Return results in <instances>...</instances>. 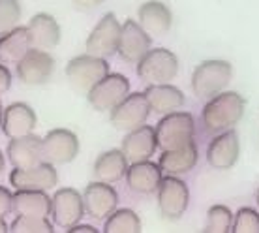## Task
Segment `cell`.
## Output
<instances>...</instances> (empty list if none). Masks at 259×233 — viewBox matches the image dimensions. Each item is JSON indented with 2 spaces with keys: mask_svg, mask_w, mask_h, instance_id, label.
<instances>
[{
  "mask_svg": "<svg viewBox=\"0 0 259 233\" xmlns=\"http://www.w3.org/2000/svg\"><path fill=\"white\" fill-rule=\"evenodd\" d=\"M150 34L143 28L137 21L126 19L120 30V42H118V55L122 60L130 64H137L147 53L152 49Z\"/></svg>",
  "mask_w": 259,
  "mask_h": 233,
  "instance_id": "cell-14",
  "label": "cell"
},
{
  "mask_svg": "<svg viewBox=\"0 0 259 233\" xmlns=\"http://www.w3.org/2000/svg\"><path fill=\"white\" fill-rule=\"evenodd\" d=\"M240 143L239 136L233 128L226 130L222 134H216L214 139L208 143L207 149V162L214 169H231L239 158Z\"/></svg>",
  "mask_w": 259,
  "mask_h": 233,
  "instance_id": "cell-17",
  "label": "cell"
},
{
  "mask_svg": "<svg viewBox=\"0 0 259 233\" xmlns=\"http://www.w3.org/2000/svg\"><path fill=\"white\" fill-rule=\"evenodd\" d=\"M158 164H160L162 171H165L167 175L190 173L197 164V147L194 141H190L179 149L163 150Z\"/></svg>",
  "mask_w": 259,
  "mask_h": 233,
  "instance_id": "cell-24",
  "label": "cell"
},
{
  "mask_svg": "<svg viewBox=\"0 0 259 233\" xmlns=\"http://www.w3.org/2000/svg\"><path fill=\"white\" fill-rule=\"evenodd\" d=\"M109 73V64L102 57H94L91 53L71 58L66 64V77L75 91L89 92L94 85Z\"/></svg>",
  "mask_w": 259,
  "mask_h": 233,
  "instance_id": "cell-5",
  "label": "cell"
},
{
  "mask_svg": "<svg viewBox=\"0 0 259 233\" xmlns=\"http://www.w3.org/2000/svg\"><path fill=\"white\" fill-rule=\"evenodd\" d=\"M145 96L150 105V111L162 113V115L179 111L184 105V94L181 92V89L169 83L149 85V89L145 91Z\"/></svg>",
  "mask_w": 259,
  "mask_h": 233,
  "instance_id": "cell-25",
  "label": "cell"
},
{
  "mask_svg": "<svg viewBox=\"0 0 259 233\" xmlns=\"http://www.w3.org/2000/svg\"><path fill=\"white\" fill-rule=\"evenodd\" d=\"M120 30H122V23L117 19V15L115 13H105L87 38V44H84L87 53L102 58L115 55L118 51Z\"/></svg>",
  "mask_w": 259,
  "mask_h": 233,
  "instance_id": "cell-6",
  "label": "cell"
},
{
  "mask_svg": "<svg viewBox=\"0 0 259 233\" xmlns=\"http://www.w3.org/2000/svg\"><path fill=\"white\" fill-rule=\"evenodd\" d=\"M233 227V213L226 205H212L207 213V233H229Z\"/></svg>",
  "mask_w": 259,
  "mask_h": 233,
  "instance_id": "cell-29",
  "label": "cell"
},
{
  "mask_svg": "<svg viewBox=\"0 0 259 233\" xmlns=\"http://www.w3.org/2000/svg\"><path fill=\"white\" fill-rule=\"evenodd\" d=\"M162 173L163 171L160 164L141 160V162L130 164L126 171V181H128V186L137 194H154L163 179Z\"/></svg>",
  "mask_w": 259,
  "mask_h": 233,
  "instance_id": "cell-20",
  "label": "cell"
},
{
  "mask_svg": "<svg viewBox=\"0 0 259 233\" xmlns=\"http://www.w3.org/2000/svg\"><path fill=\"white\" fill-rule=\"evenodd\" d=\"M235 233H259V213L252 207H242L235 214L233 227Z\"/></svg>",
  "mask_w": 259,
  "mask_h": 233,
  "instance_id": "cell-32",
  "label": "cell"
},
{
  "mask_svg": "<svg viewBox=\"0 0 259 233\" xmlns=\"http://www.w3.org/2000/svg\"><path fill=\"white\" fill-rule=\"evenodd\" d=\"M13 213L23 216H51V198L44 190H15L13 194Z\"/></svg>",
  "mask_w": 259,
  "mask_h": 233,
  "instance_id": "cell-23",
  "label": "cell"
},
{
  "mask_svg": "<svg viewBox=\"0 0 259 233\" xmlns=\"http://www.w3.org/2000/svg\"><path fill=\"white\" fill-rule=\"evenodd\" d=\"M130 168V162L126 154L122 152V149H111L105 150L96 158L94 162V175H96V181L102 182H113L120 181L126 171Z\"/></svg>",
  "mask_w": 259,
  "mask_h": 233,
  "instance_id": "cell-26",
  "label": "cell"
},
{
  "mask_svg": "<svg viewBox=\"0 0 259 233\" xmlns=\"http://www.w3.org/2000/svg\"><path fill=\"white\" fill-rule=\"evenodd\" d=\"M233 75V68L227 60H205L192 73V89L197 98L210 100L226 89Z\"/></svg>",
  "mask_w": 259,
  "mask_h": 233,
  "instance_id": "cell-2",
  "label": "cell"
},
{
  "mask_svg": "<svg viewBox=\"0 0 259 233\" xmlns=\"http://www.w3.org/2000/svg\"><path fill=\"white\" fill-rule=\"evenodd\" d=\"M36 123H38V116H36L32 107L28 104H23V102H15V104H10L4 109L2 132L6 134L8 139L23 137L28 136V134H34Z\"/></svg>",
  "mask_w": 259,
  "mask_h": 233,
  "instance_id": "cell-18",
  "label": "cell"
},
{
  "mask_svg": "<svg viewBox=\"0 0 259 233\" xmlns=\"http://www.w3.org/2000/svg\"><path fill=\"white\" fill-rule=\"evenodd\" d=\"M10 231H13V233H53L55 229H53V224L49 218L17 214V218L10 224Z\"/></svg>",
  "mask_w": 259,
  "mask_h": 233,
  "instance_id": "cell-30",
  "label": "cell"
},
{
  "mask_svg": "<svg viewBox=\"0 0 259 233\" xmlns=\"http://www.w3.org/2000/svg\"><path fill=\"white\" fill-rule=\"evenodd\" d=\"M4 164H6V160H4V154H2V150H0V173H2V169H4Z\"/></svg>",
  "mask_w": 259,
  "mask_h": 233,
  "instance_id": "cell-38",
  "label": "cell"
},
{
  "mask_svg": "<svg viewBox=\"0 0 259 233\" xmlns=\"http://www.w3.org/2000/svg\"><path fill=\"white\" fill-rule=\"evenodd\" d=\"M130 94V81L122 73H107L87 92L89 104L96 111H113Z\"/></svg>",
  "mask_w": 259,
  "mask_h": 233,
  "instance_id": "cell-7",
  "label": "cell"
},
{
  "mask_svg": "<svg viewBox=\"0 0 259 233\" xmlns=\"http://www.w3.org/2000/svg\"><path fill=\"white\" fill-rule=\"evenodd\" d=\"M10 231V226L6 224V218H0V233Z\"/></svg>",
  "mask_w": 259,
  "mask_h": 233,
  "instance_id": "cell-37",
  "label": "cell"
},
{
  "mask_svg": "<svg viewBox=\"0 0 259 233\" xmlns=\"http://www.w3.org/2000/svg\"><path fill=\"white\" fill-rule=\"evenodd\" d=\"M84 211L83 196L75 188H60L51 198V218L62 229H70L81 222Z\"/></svg>",
  "mask_w": 259,
  "mask_h": 233,
  "instance_id": "cell-9",
  "label": "cell"
},
{
  "mask_svg": "<svg viewBox=\"0 0 259 233\" xmlns=\"http://www.w3.org/2000/svg\"><path fill=\"white\" fill-rule=\"evenodd\" d=\"M2 115H4V107L0 104V130H2Z\"/></svg>",
  "mask_w": 259,
  "mask_h": 233,
  "instance_id": "cell-39",
  "label": "cell"
},
{
  "mask_svg": "<svg viewBox=\"0 0 259 233\" xmlns=\"http://www.w3.org/2000/svg\"><path fill=\"white\" fill-rule=\"evenodd\" d=\"M179 73V58L173 51L156 47L137 62V75L149 85L171 83Z\"/></svg>",
  "mask_w": 259,
  "mask_h": 233,
  "instance_id": "cell-4",
  "label": "cell"
},
{
  "mask_svg": "<svg viewBox=\"0 0 259 233\" xmlns=\"http://www.w3.org/2000/svg\"><path fill=\"white\" fill-rule=\"evenodd\" d=\"M17 77L25 85H44L51 79L55 71V58L49 51L44 49H30L25 57L17 62Z\"/></svg>",
  "mask_w": 259,
  "mask_h": 233,
  "instance_id": "cell-13",
  "label": "cell"
},
{
  "mask_svg": "<svg viewBox=\"0 0 259 233\" xmlns=\"http://www.w3.org/2000/svg\"><path fill=\"white\" fill-rule=\"evenodd\" d=\"M32 49L26 26H15L13 30L0 36V62L17 64Z\"/></svg>",
  "mask_w": 259,
  "mask_h": 233,
  "instance_id": "cell-27",
  "label": "cell"
},
{
  "mask_svg": "<svg viewBox=\"0 0 259 233\" xmlns=\"http://www.w3.org/2000/svg\"><path fill=\"white\" fill-rule=\"evenodd\" d=\"M21 4L19 0H0V36L19 26Z\"/></svg>",
  "mask_w": 259,
  "mask_h": 233,
  "instance_id": "cell-31",
  "label": "cell"
},
{
  "mask_svg": "<svg viewBox=\"0 0 259 233\" xmlns=\"http://www.w3.org/2000/svg\"><path fill=\"white\" fill-rule=\"evenodd\" d=\"M79 10H92V8H98L104 0H71Z\"/></svg>",
  "mask_w": 259,
  "mask_h": 233,
  "instance_id": "cell-35",
  "label": "cell"
},
{
  "mask_svg": "<svg viewBox=\"0 0 259 233\" xmlns=\"http://www.w3.org/2000/svg\"><path fill=\"white\" fill-rule=\"evenodd\" d=\"M30 46L34 49L49 51L60 42V26L57 19L49 13H36L26 25Z\"/></svg>",
  "mask_w": 259,
  "mask_h": 233,
  "instance_id": "cell-21",
  "label": "cell"
},
{
  "mask_svg": "<svg viewBox=\"0 0 259 233\" xmlns=\"http://www.w3.org/2000/svg\"><path fill=\"white\" fill-rule=\"evenodd\" d=\"M156 194H158V207L167 220H179L190 205L188 186L177 175L163 177Z\"/></svg>",
  "mask_w": 259,
  "mask_h": 233,
  "instance_id": "cell-8",
  "label": "cell"
},
{
  "mask_svg": "<svg viewBox=\"0 0 259 233\" xmlns=\"http://www.w3.org/2000/svg\"><path fill=\"white\" fill-rule=\"evenodd\" d=\"M246 102L239 92L222 91L208 100L203 107V126L208 134H222L226 130H231L244 115Z\"/></svg>",
  "mask_w": 259,
  "mask_h": 233,
  "instance_id": "cell-1",
  "label": "cell"
},
{
  "mask_svg": "<svg viewBox=\"0 0 259 233\" xmlns=\"http://www.w3.org/2000/svg\"><path fill=\"white\" fill-rule=\"evenodd\" d=\"M84 211L96 220H105L118 205L117 190L109 182H91L83 192Z\"/></svg>",
  "mask_w": 259,
  "mask_h": 233,
  "instance_id": "cell-15",
  "label": "cell"
},
{
  "mask_svg": "<svg viewBox=\"0 0 259 233\" xmlns=\"http://www.w3.org/2000/svg\"><path fill=\"white\" fill-rule=\"evenodd\" d=\"M137 17H139V25L150 36H163L173 23L171 10L160 0H149V2L141 4V8L137 10Z\"/></svg>",
  "mask_w": 259,
  "mask_h": 233,
  "instance_id": "cell-22",
  "label": "cell"
},
{
  "mask_svg": "<svg viewBox=\"0 0 259 233\" xmlns=\"http://www.w3.org/2000/svg\"><path fill=\"white\" fill-rule=\"evenodd\" d=\"M44 160L51 164H70L79 154L77 136L66 128H55L41 137Z\"/></svg>",
  "mask_w": 259,
  "mask_h": 233,
  "instance_id": "cell-12",
  "label": "cell"
},
{
  "mask_svg": "<svg viewBox=\"0 0 259 233\" xmlns=\"http://www.w3.org/2000/svg\"><path fill=\"white\" fill-rule=\"evenodd\" d=\"M105 233H139L141 231V220L132 209H115L105 218Z\"/></svg>",
  "mask_w": 259,
  "mask_h": 233,
  "instance_id": "cell-28",
  "label": "cell"
},
{
  "mask_svg": "<svg viewBox=\"0 0 259 233\" xmlns=\"http://www.w3.org/2000/svg\"><path fill=\"white\" fill-rule=\"evenodd\" d=\"M8 160L13 168H32L36 164L44 162V149H41V137L36 134H28L23 137H13L8 143L6 149Z\"/></svg>",
  "mask_w": 259,
  "mask_h": 233,
  "instance_id": "cell-19",
  "label": "cell"
},
{
  "mask_svg": "<svg viewBox=\"0 0 259 233\" xmlns=\"http://www.w3.org/2000/svg\"><path fill=\"white\" fill-rule=\"evenodd\" d=\"M12 87V71L8 70V64L0 62V94H4Z\"/></svg>",
  "mask_w": 259,
  "mask_h": 233,
  "instance_id": "cell-34",
  "label": "cell"
},
{
  "mask_svg": "<svg viewBox=\"0 0 259 233\" xmlns=\"http://www.w3.org/2000/svg\"><path fill=\"white\" fill-rule=\"evenodd\" d=\"M150 113V105L147 102L145 92H130L122 102L111 111V124L117 130L130 132L147 123Z\"/></svg>",
  "mask_w": 259,
  "mask_h": 233,
  "instance_id": "cell-10",
  "label": "cell"
},
{
  "mask_svg": "<svg viewBox=\"0 0 259 233\" xmlns=\"http://www.w3.org/2000/svg\"><path fill=\"white\" fill-rule=\"evenodd\" d=\"M195 123L194 116L186 111H173L160 119L156 124V139H158V149L171 150L179 149L186 143L194 141Z\"/></svg>",
  "mask_w": 259,
  "mask_h": 233,
  "instance_id": "cell-3",
  "label": "cell"
},
{
  "mask_svg": "<svg viewBox=\"0 0 259 233\" xmlns=\"http://www.w3.org/2000/svg\"><path fill=\"white\" fill-rule=\"evenodd\" d=\"M68 233H98V229L96 227H92V226H89V224H75V226H71L70 229H66Z\"/></svg>",
  "mask_w": 259,
  "mask_h": 233,
  "instance_id": "cell-36",
  "label": "cell"
},
{
  "mask_svg": "<svg viewBox=\"0 0 259 233\" xmlns=\"http://www.w3.org/2000/svg\"><path fill=\"white\" fill-rule=\"evenodd\" d=\"M13 211V194L6 186H0V218H6V214Z\"/></svg>",
  "mask_w": 259,
  "mask_h": 233,
  "instance_id": "cell-33",
  "label": "cell"
},
{
  "mask_svg": "<svg viewBox=\"0 0 259 233\" xmlns=\"http://www.w3.org/2000/svg\"><path fill=\"white\" fill-rule=\"evenodd\" d=\"M10 184L15 190H51L59 184V173L55 164L39 162L32 168H13L10 173Z\"/></svg>",
  "mask_w": 259,
  "mask_h": 233,
  "instance_id": "cell-11",
  "label": "cell"
},
{
  "mask_svg": "<svg viewBox=\"0 0 259 233\" xmlns=\"http://www.w3.org/2000/svg\"><path fill=\"white\" fill-rule=\"evenodd\" d=\"M122 152L126 154L130 164L141 162V160H150L152 154L158 149V139H156V128L143 124L136 130L126 132V137L120 145Z\"/></svg>",
  "mask_w": 259,
  "mask_h": 233,
  "instance_id": "cell-16",
  "label": "cell"
},
{
  "mask_svg": "<svg viewBox=\"0 0 259 233\" xmlns=\"http://www.w3.org/2000/svg\"><path fill=\"white\" fill-rule=\"evenodd\" d=\"M257 203H259V190H257Z\"/></svg>",
  "mask_w": 259,
  "mask_h": 233,
  "instance_id": "cell-40",
  "label": "cell"
}]
</instances>
